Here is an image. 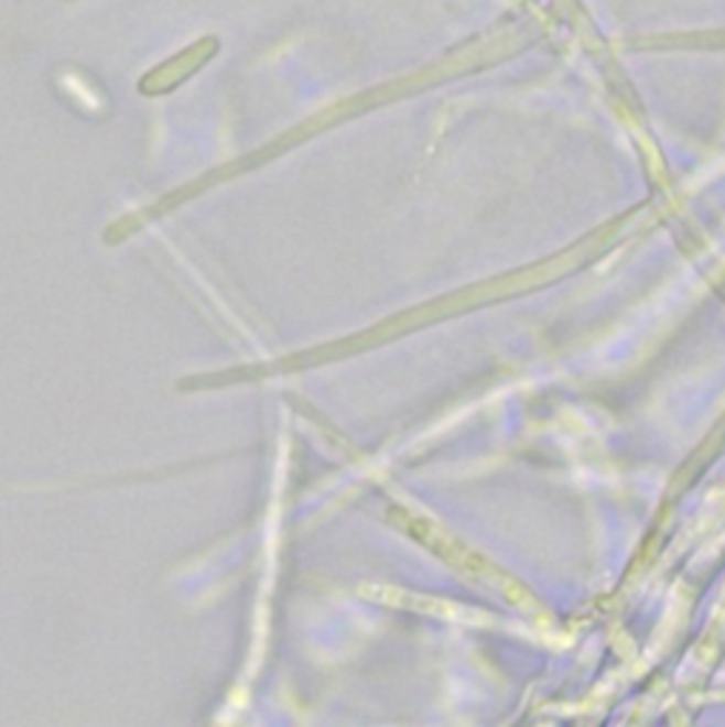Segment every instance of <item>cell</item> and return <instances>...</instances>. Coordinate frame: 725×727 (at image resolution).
Instances as JSON below:
<instances>
[{
	"label": "cell",
	"mask_w": 725,
	"mask_h": 727,
	"mask_svg": "<svg viewBox=\"0 0 725 727\" xmlns=\"http://www.w3.org/2000/svg\"><path fill=\"white\" fill-rule=\"evenodd\" d=\"M219 52V41L214 34H205V37H197L194 43H188L185 48L174 52L171 57H165L163 63H156L145 72L140 80H137V91L143 97H165L171 91L188 83L191 77L203 72Z\"/></svg>",
	"instance_id": "obj_1"
}]
</instances>
